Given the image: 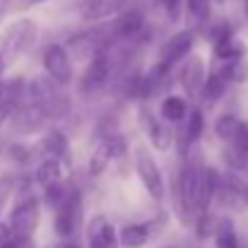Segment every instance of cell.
<instances>
[{
	"label": "cell",
	"mask_w": 248,
	"mask_h": 248,
	"mask_svg": "<svg viewBox=\"0 0 248 248\" xmlns=\"http://www.w3.org/2000/svg\"><path fill=\"white\" fill-rule=\"evenodd\" d=\"M215 186H217V173L205 166L200 152L188 150V157L173 181V207L178 217L188 222L190 217L207 212V207L215 200Z\"/></svg>",
	"instance_id": "1"
},
{
	"label": "cell",
	"mask_w": 248,
	"mask_h": 248,
	"mask_svg": "<svg viewBox=\"0 0 248 248\" xmlns=\"http://www.w3.org/2000/svg\"><path fill=\"white\" fill-rule=\"evenodd\" d=\"M36 31H39L36 22H31V19H27V17L12 22V24L2 31V36H0V58H2L5 68H7L12 61H17L19 56H24V53L34 46Z\"/></svg>",
	"instance_id": "2"
},
{
	"label": "cell",
	"mask_w": 248,
	"mask_h": 248,
	"mask_svg": "<svg viewBox=\"0 0 248 248\" xmlns=\"http://www.w3.org/2000/svg\"><path fill=\"white\" fill-rule=\"evenodd\" d=\"M53 210V229L61 239L75 236L80 222H82V198L78 188H68V193L51 207Z\"/></svg>",
	"instance_id": "3"
},
{
	"label": "cell",
	"mask_w": 248,
	"mask_h": 248,
	"mask_svg": "<svg viewBox=\"0 0 248 248\" xmlns=\"http://www.w3.org/2000/svg\"><path fill=\"white\" fill-rule=\"evenodd\" d=\"M39 219H41L39 198L29 195V198L19 200V202L12 207V212H10V217H7V229H10V234H15V236H27V239H31L34 232H36V227H39Z\"/></svg>",
	"instance_id": "4"
},
{
	"label": "cell",
	"mask_w": 248,
	"mask_h": 248,
	"mask_svg": "<svg viewBox=\"0 0 248 248\" xmlns=\"http://www.w3.org/2000/svg\"><path fill=\"white\" fill-rule=\"evenodd\" d=\"M135 171H138V176H140L145 190H147L157 202H162L166 195L164 176H162V169L155 162V157H152L145 147H138V150H135Z\"/></svg>",
	"instance_id": "5"
},
{
	"label": "cell",
	"mask_w": 248,
	"mask_h": 248,
	"mask_svg": "<svg viewBox=\"0 0 248 248\" xmlns=\"http://www.w3.org/2000/svg\"><path fill=\"white\" fill-rule=\"evenodd\" d=\"M44 70H46V75L53 82H58L61 87L73 82V61H70L68 48L61 46V44H51L44 51Z\"/></svg>",
	"instance_id": "6"
},
{
	"label": "cell",
	"mask_w": 248,
	"mask_h": 248,
	"mask_svg": "<svg viewBox=\"0 0 248 248\" xmlns=\"http://www.w3.org/2000/svg\"><path fill=\"white\" fill-rule=\"evenodd\" d=\"M193 44H195V34L193 31H178V34H173L169 41H164V46L159 48V65H164L166 70H169L171 65L181 63L193 51Z\"/></svg>",
	"instance_id": "7"
},
{
	"label": "cell",
	"mask_w": 248,
	"mask_h": 248,
	"mask_svg": "<svg viewBox=\"0 0 248 248\" xmlns=\"http://www.w3.org/2000/svg\"><path fill=\"white\" fill-rule=\"evenodd\" d=\"M108 78H111V58L106 56V51H99V53L92 56V63L84 70L82 80H80V92L92 94V92L101 89Z\"/></svg>",
	"instance_id": "8"
},
{
	"label": "cell",
	"mask_w": 248,
	"mask_h": 248,
	"mask_svg": "<svg viewBox=\"0 0 248 248\" xmlns=\"http://www.w3.org/2000/svg\"><path fill=\"white\" fill-rule=\"evenodd\" d=\"M142 31H145V15L138 7L121 10L118 12V19L111 27L113 39H138Z\"/></svg>",
	"instance_id": "9"
},
{
	"label": "cell",
	"mask_w": 248,
	"mask_h": 248,
	"mask_svg": "<svg viewBox=\"0 0 248 248\" xmlns=\"http://www.w3.org/2000/svg\"><path fill=\"white\" fill-rule=\"evenodd\" d=\"M87 239H89V248H118L121 246L113 224L104 215L92 217L89 229H87Z\"/></svg>",
	"instance_id": "10"
},
{
	"label": "cell",
	"mask_w": 248,
	"mask_h": 248,
	"mask_svg": "<svg viewBox=\"0 0 248 248\" xmlns=\"http://www.w3.org/2000/svg\"><path fill=\"white\" fill-rule=\"evenodd\" d=\"M140 123H142L145 133L150 135V140H152V145H155L157 150H166V147L171 145L173 133H171V128H166L164 118L159 121L150 108H140Z\"/></svg>",
	"instance_id": "11"
},
{
	"label": "cell",
	"mask_w": 248,
	"mask_h": 248,
	"mask_svg": "<svg viewBox=\"0 0 248 248\" xmlns=\"http://www.w3.org/2000/svg\"><path fill=\"white\" fill-rule=\"evenodd\" d=\"M183 125L178 128V147H181V152L186 155L198 140H200V135H202V128H205V118H202V111L200 108H193V111H188V116L181 121Z\"/></svg>",
	"instance_id": "12"
},
{
	"label": "cell",
	"mask_w": 248,
	"mask_h": 248,
	"mask_svg": "<svg viewBox=\"0 0 248 248\" xmlns=\"http://www.w3.org/2000/svg\"><path fill=\"white\" fill-rule=\"evenodd\" d=\"M125 5H128V0H82L80 15L87 22H99V19L118 15L121 10H125Z\"/></svg>",
	"instance_id": "13"
},
{
	"label": "cell",
	"mask_w": 248,
	"mask_h": 248,
	"mask_svg": "<svg viewBox=\"0 0 248 248\" xmlns=\"http://www.w3.org/2000/svg\"><path fill=\"white\" fill-rule=\"evenodd\" d=\"M202 80H205V63H202L200 56H190V58L186 61L183 70H181V87L193 96V94L200 92Z\"/></svg>",
	"instance_id": "14"
},
{
	"label": "cell",
	"mask_w": 248,
	"mask_h": 248,
	"mask_svg": "<svg viewBox=\"0 0 248 248\" xmlns=\"http://www.w3.org/2000/svg\"><path fill=\"white\" fill-rule=\"evenodd\" d=\"M41 152L46 155V157H53V159H58L61 164H68L70 162V150H68V140H65V135L63 133H58V130H51V133H46V138L41 140Z\"/></svg>",
	"instance_id": "15"
},
{
	"label": "cell",
	"mask_w": 248,
	"mask_h": 248,
	"mask_svg": "<svg viewBox=\"0 0 248 248\" xmlns=\"http://www.w3.org/2000/svg\"><path fill=\"white\" fill-rule=\"evenodd\" d=\"M222 181L232 190V195L236 198V202L248 205V169H229L222 176Z\"/></svg>",
	"instance_id": "16"
},
{
	"label": "cell",
	"mask_w": 248,
	"mask_h": 248,
	"mask_svg": "<svg viewBox=\"0 0 248 248\" xmlns=\"http://www.w3.org/2000/svg\"><path fill=\"white\" fill-rule=\"evenodd\" d=\"M227 87H229L227 75H224V73H219L217 68H212V73H210V75H205V80H202L200 94H202V99H205V101H217V99L227 92Z\"/></svg>",
	"instance_id": "17"
},
{
	"label": "cell",
	"mask_w": 248,
	"mask_h": 248,
	"mask_svg": "<svg viewBox=\"0 0 248 248\" xmlns=\"http://www.w3.org/2000/svg\"><path fill=\"white\" fill-rule=\"evenodd\" d=\"M159 116L164 118L166 123H181V121H183V118L188 116V101H186L183 96L169 94L164 101H162Z\"/></svg>",
	"instance_id": "18"
},
{
	"label": "cell",
	"mask_w": 248,
	"mask_h": 248,
	"mask_svg": "<svg viewBox=\"0 0 248 248\" xmlns=\"http://www.w3.org/2000/svg\"><path fill=\"white\" fill-rule=\"evenodd\" d=\"M34 178H36V183H39L41 188H48V186L63 181V164H61L58 159H53V157H46V159L39 164Z\"/></svg>",
	"instance_id": "19"
},
{
	"label": "cell",
	"mask_w": 248,
	"mask_h": 248,
	"mask_svg": "<svg viewBox=\"0 0 248 248\" xmlns=\"http://www.w3.org/2000/svg\"><path fill=\"white\" fill-rule=\"evenodd\" d=\"M150 239V229L147 224H125L118 234V241L121 246L125 248H142Z\"/></svg>",
	"instance_id": "20"
},
{
	"label": "cell",
	"mask_w": 248,
	"mask_h": 248,
	"mask_svg": "<svg viewBox=\"0 0 248 248\" xmlns=\"http://www.w3.org/2000/svg\"><path fill=\"white\" fill-rule=\"evenodd\" d=\"M215 248H241L239 234H236V229L229 219L217 222V227H215Z\"/></svg>",
	"instance_id": "21"
},
{
	"label": "cell",
	"mask_w": 248,
	"mask_h": 248,
	"mask_svg": "<svg viewBox=\"0 0 248 248\" xmlns=\"http://www.w3.org/2000/svg\"><path fill=\"white\" fill-rule=\"evenodd\" d=\"M186 7H188V15L200 22L210 17V0H186Z\"/></svg>",
	"instance_id": "22"
},
{
	"label": "cell",
	"mask_w": 248,
	"mask_h": 248,
	"mask_svg": "<svg viewBox=\"0 0 248 248\" xmlns=\"http://www.w3.org/2000/svg\"><path fill=\"white\" fill-rule=\"evenodd\" d=\"M162 7H164L166 17L171 19V22H178V17H181V2L183 0H157Z\"/></svg>",
	"instance_id": "23"
},
{
	"label": "cell",
	"mask_w": 248,
	"mask_h": 248,
	"mask_svg": "<svg viewBox=\"0 0 248 248\" xmlns=\"http://www.w3.org/2000/svg\"><path fill=\"white\" fill-rule=\"evenodd\" d=\"M12 186H15L12 176H0V210L5 207V202H7V198L12 193Z\"/></svg>",
	"instance_id": "24"
},
{
	"label": "cell",
	"mask_w": 248,
	"mask_h": 248,
	"mask_svg": "<svg viewBox=\"0 0 248 248\" xmlns=\"http://www.w3.org/2000/svg\"><path fill=\"white\" fill-rule=\"evenodd\" d=\"M12 111H15L12 106H2V104H0V125H2L7 118H10V113H12Z\"/></svg>",
	"instance_id": "25"
},
{
	"label": "cell",
	"mask_w": 248,
	"mask_h": 248,
	"mask_svg": "<svg viewBox=\"0 0 248 248\" xmlns=\"http://www.w3.org/2000/svg\"><path fill=\"white\" fill-rule=\"evenodd\" d=\"M56 248H80V246H78V244H70V241H61Z\"/></svg>",
	"instance_id": "26"
},
{
	"label": "cell",
	"mask_w": 248,
	"mask_h": 248,
	"mask_svg": "<svg viewBox=\"0 0 248 248\" xmlns=\"http://www.w3.org/2000/svg\"><path fill=\"white\" fill-rule=\"evenodd\" d=\"M0 22H2V7H0Z\"/></svg>",
	"instance_id": "27"
},
{
	"label": "cell",
	"mask_w": 248,
	"mask_h": 248,
	"mask_svg": "<svg viewBox=\"0 0 248 248\" xmlns=\"http://www.w3.org/2000/svg\"><path fill=\"white\" fill-rule=\"evenodd\" d=\"M215 2H227V0H215Z\"/></svg>",
	"instance_id": "28"
},
{
	"label": "cell",
	"mask_w": 248,
	"mask_h": 248,
	"mask_svg": "<svg viewBox=\"0 0 248 248\" xmlns=\"http://www.w3.org/2000/svg\"><path fill=\"white\" fill-rule=\"evenodd\" d=\"M246 10H248V0H246Z\"/></svg>",
	"instance_id": "29"
}]
</instances>
